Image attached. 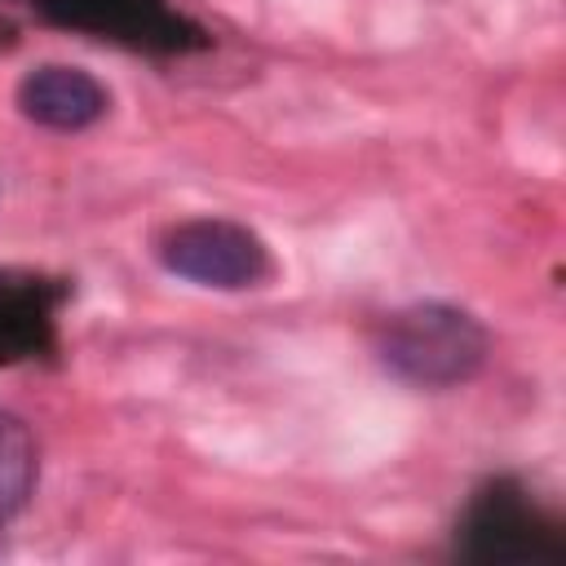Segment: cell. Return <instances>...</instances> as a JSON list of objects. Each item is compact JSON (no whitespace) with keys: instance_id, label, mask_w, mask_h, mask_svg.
Here are the masks:
<instances>
[{"instance_id":"4","label":"cell","mask_w":566,"mask_h":566,"mask_svg":"<svg viewBox=\"0 0 566 566\" xmlns=\"http://www.w3.org/2000/svg\"><path fill=\"white\" fill-rule=\"evenodd\" d=\"M40 473V451L22 416L0 411V531L27 509Z\"/></svg>"},{"instance_id":"2","label":"cell","mask_w":566,"mask_h":566,"mask_svg":"<svg viewBox=\"0 0 566 566\" xmlns=\"http://www.w3.org/2000/svg\"><path fill=\"white\" fill-rule=\"evenodd\" d=\"M159 261L168 274L190 279L199 287H221V292L256 287L274 270L261 234L226 217H190L172 226L159 239Z\"/></svg>"},{"instance_id":"1","label":"cell","mask_w":566,"mask_h":566,"mask_svg":"<svg viewBox=\"0 0 566 566\" xmlns=\"http://www.w3.org/2000/svg\"><path fill=\"white\" fill-rule=\"evenodd\" d=\"M486 327L469 310L442 301H420L389 314L376 336L380 367L416 389H451L473 380L486 363Z\"/></svg>"},{"instance_id":"3","label":"cell","mask_w":566,"mask_h":566,"mask_svg":"<svg viewBox=\"0 0 566 566\" xmlns=\"http://www.w3.org/2000/svg\"><path fill=\"white\" fill-rule=\"evenodd\" d=\"M111 97L102 88L97 75H88L84 66H66V62H44L31 66L18 80V111L53 133H80L88 124H97L106 115Z\"/></svg>"}]
</instances>
